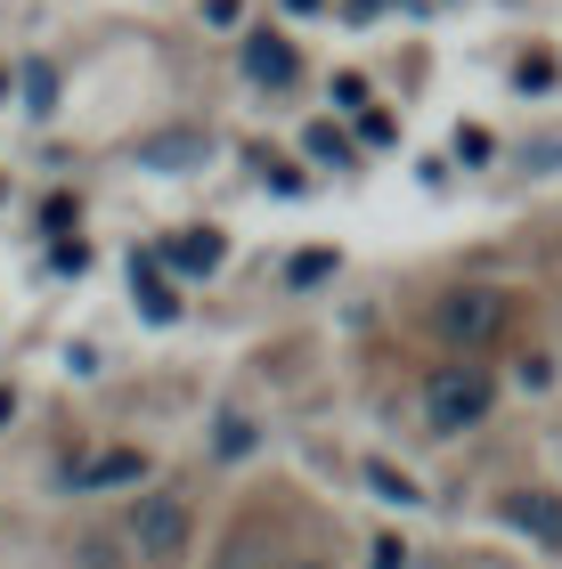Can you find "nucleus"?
<instances>
[{"instance_id":"nucleus-1","label":"nucleus","mask_w":562,"mask_h":569,"mask_svg":"<svg viewBox=\"0 0 562 569\" xmlns=\"http://www.w3.org/2000/svg\"><path fill=\"white\" fill-rule=\"evenodd\" d=\"M131 546L147 569H171L188 553V497H171V488H156V497L131 505Z\"/></svg>"},{"instance_id":"nucleus-2","label":"nucleus","mask_w":562,"mask_h":569,"mask_svg":"<svg viewBox=\"0 0 562 569\" xmlns=\"http://www.w3.org/2000/svg\"><path fill=\"white\" fill-rule=\"evenodd\" d=\"M490 375H481V367H441V375H432L424 382V416H432V431H465V423H481V416H490Z\"/></svg>"},{"instance_id":"nucleus-3","label":"nucleus","mask_w":562,"mask_h":569,"mask_svg":"<svg viewBox=\"0 0 562 569\" xmlns=\"http://www.w3.org/2000/svg\"><path fill=\"white\" fill-rule=\"evenodd\" d=\"M213 154V131H156L139 139V171H196Z\"/></svg>"},{"instance_id":"nucleus-4","label":"nucleus","mask_w":562,"mask_h":569,"mask_svg":"<svg viewBox=\"0 0 562 569\" xmlns=\"http://www.w3.org/2000/svg\"><path fill=\"white\" fill-rule=\"evenodd\" d=\"M497 318H505L497 293H448V301H441V326L456 333V342H481V333H497Z\"/></svg>"},{"instance_id":"nucleus-5","label":"nucleus","mask_w":562,"mask_h":569,"mask_svg":"<svg viewBox=\"0 0 562 569\" xmlns=\"http://www.w3.org/2000/svg\"><path fill=\"white\" fill-rule=\"evenodd\" d=\"M164 261L188 269V277H213V269L228 261V244H220V228H180V237L164 244Z\"/></svg>"},{"instance_id":"nucleus-6","label":"nucleus","mask_w":562,"mask_h":569,"mask_svg":"<svg viewBox=\"0 0 562 569\" xmlns=\"http://www.w3.org/2000/svg\"><path fill=\"white\" fill-rule=\"evenodd\" d=\"M505 521L530 529L539 546H562V497H546V488H522V497L505 505Z\"/></svg>"},{"instance_id":"nucleus-7","label":"nucleus","mask_w":562,"mask_h":569,"mask_svg":"<svg viewBox=\"0 0 562 569\" xmlns=\"http://www.w3.org/2000/svg\"><path fill=\"white\" fill-rule=\"evenodd\" d=\"M245 73H253V82H269V90H286V82H294V41L253 33V41H245Z\"/></svg>"},{"instance_id":"nucleus-8","label":"nucleus","mask_w":562,"mask_h":569,"mask_svg":"<svg viewBox=\"0 0 562 569\" xmlns=\"http://www.w3.org/2000/svg\"><path fill=\"white\" fill-rule=\"evenodd\" d=\"M131 284H139V309H147L156 326H171V318H180V301H171V284L156 277V261H131Z\"/></svg>"},{"instance_id":"nucleus-9","label":"nucleus","mask_w":562,"mask_h":569,"mask_svg":"<svg viewBox=\"0 0 562 569\" xmlns=\"http://www.w3.org/2000/svg\"><path fill=\"white\" fill-rule=\"evenodd\" d=\"M310 154H318V163H335V171L359 163V147H351V139L335 131V122H310Z\"/></svg>"},{"instance_id":"nucleus-10","label":"nucleus","mask_w":562,"mask_h":569,"mask_svg":"<svg viewBox=\"0 0 562 569\" xmlns=\"http://www.w3.org/2000/svg\"><path fill=\"white\" fill-rule=\"evenodd\" d=\"M24 107H33V114H58V73H49L41 58L24 66Z\"/></svg>"},{"instance_id":"nucleus-11","label":"nucleus","mask_w":562,"mask_h":569,"mask_svg":"<svg viewBox=\"0 0 562 569\" xmlns=\"http://www.w3.org/2000/svg\"><path fill=\"white\" fill-rule=\"evenodd\" d=\"M367 488H375L383 505H416V480H407V472H392V463H367Z\"/></svg>"},{"instance_id":"nucleus-12","label":"nucleus","mask_w":562,"mask_h":569,"mask_svg":"<svg viewBox=\"0 0 562 569\" xmlns=\"http://www.w3.org/2000/svg\"><path fill=\"white\" fill-rule=\"evenodd\" d=\"M73 480H82V488H107V480H139V456H98V463H82Z\"/></svg>"},{"instance_id":"nucleus-13","label":"nucleus","mask_w":562,"mask_h":569,"mask_svg":"<svg viewBox=\"0 0 562 569\" xmlns=\"http://www.w3.org/2000/svg\"><path fill=\"white\" fill-rule=\"evenodd\" d=\"M213 448H220V456H253V423H245V416H220Z\"/></svg>"},{"instance_id":"nucleus-14","label":"nucleus","mask_w":562,"mask_h":569,"mask_svg":"<svg viewBox=\"0 0 562 569\" xmlns=\"http://www.w3.org/2000/svg\"><path fill=\"white\" fill-rule=\"evenodd\" d=\"M262 179H269L277 196H302V171H294V163H269V154H262Z\"/></svg>"},{"instance_id":"nucleus-15","label":"nucleus","mask_w":562,"mask_h":569,"mask_svg":"<svg viewBox=\"0 0 562 569\" xmlns=\"http://www.w3.org/2000/svg\"><path fill=\"white\" fill-rule=\"evenodd\" d=\"M326 269H335V252H302V261H294V284H318Z\"/></svg>"},{"instance_id":"nucleus-16","label":"nucleus","mask_w":562,"mask_h":569,"mask_svg":"<svg viewBox=\"0 0 562 569\" xmlns=\"http://www.w3.org/2000/svg\"><path fill=\"white\" fill-rule=\"evenodd\" d=\"M456 154H465V163H490V131H456Z\"/></svg>"},{"instance_id":"nucleus-17","label":"nucleus","mask_w":562,"mask_h":569,"mask_svg":"<svg viewBox=\"0 0 562 569\" xmlns=\"http://www.w3.org/2000/svg\"><path fill=\"white\" fill-rule=\"evenodd\" d=\"M375 569H407V546H400V537H383V546H375Z\"/></svg>"},{"instance_id":"nucleus-18","label":"nucleus","mask_w":562,"mask_h":569,"mask_svg":"<svg viewBox=\"0 0 562 569\" xmlns=\"http://www.w3.org/2000/svg\"><path fill=\"white\" fill-rule=\"evenodd\" d=\"M9 416H17V399H9V391H0V423H9Z\"/></svg>"},{"instance_id":"nucleus-19","label":"nucleus","mask_w":562,"mask_h":569,"mask_svg":"<svg viewBox=\"0 0 562 569\" xmlns=\"http://www.w3.org/2000/svg\"><path fill=\"white\" fill-rule=\"evenodd\" d=\"M286 569H318V561H286Z\"/></svg>"},{"instance_id":"nucleus-20","label":"nucleus","mask_w":562,"mask_h":569,"mask_svg":"<svg viewBox=\"0 0 562 569\" xmlns=\"http://www.w3.org/2000/svg\"><path fill=\"white\" fill-rule=\"evenodd\" d=\"M424 9H432V0H424Z\"/></svg>"}]
</instances>
